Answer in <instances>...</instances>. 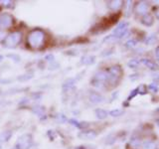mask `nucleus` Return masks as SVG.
Here are the masks:
<instances>
[{
	"label": "nucleus",
	"mask_w": 159,
	"mask_h": 149,
	"mask_svg": "<svg viewBox=\"0 0 159 149\" xmlns=\"http://www.w3.org/2000/svg\"><path fill=\"white\" fill-rule=\"evenodd\" d=\"M27 46L32 50H40L45 46L46 42V33L42 29H33L31 30L26 38Z\"/></svg>",
	"instance_id": "1"
},
{
	"label": "nucleus",
	"mask_w": 159,
	"mask_h": 149,
	"mask_svg": "<svg viewBox=\"0 0 159 149\" xmlns=\"http://www.w3.org/2000/svg\"><path fill=\"white\" fill-rule=\"evenodd\" d=\"M107 84H111V86L113 88L117 86V84L120 79L121 76H122V69L120 66L118 65H114V66H111V68H108V70L107 71Z\"/></svg>",
	"instance_id": "2"
},
{
	"label": "nucleus",
	"mask_w": 159,
	"mask_h": 149,
	"mask_svg": "<svg viewBox=\"0 0 159 149\" xmlns=\"http://www.w3.org/2000/svg\"><path fill=\"white\" fill-rule=\"evenodd\" d=\"M128 26L129 23L128 22H121L119 23L116 28L113 30V33L111 35H109L107 38L103 39V42H107V41H114V40L120 39L123 36H125L127 31H128Z\"/></svg>",
	"instance_id": "3"
},
{
	"label": "nucleus",
	"mask_w": 159,
	"mask_h": 149,
	"mask_svg": "<svg viewBox=\"0 0 159 149\" xmlns=\"http://www.w3.org/2000/svg\"><path fill=\"white\" fill-rule=\"evenodd\" d=\"M21 40H22V33L20 31H13L5 37L3 44L6 48L13 49L18 46L20 42H21Z\"/></svg>",
	"instance_id": "4"
},
{
	"label": "nucleus",
	"mask_w": 159,
	"mask_h": 149,
	"mask_svg": "<svg viewBox=\"0 0 159 149\" xmlns=\"http://www.w3.org/2000/svg\"><path fill=\"white\" fill-rule=\"evenodd\" d=\"M33 145V137L31 134L26 133L20 136L16 143H15L14 149H29Z\"/></svg>",
	"instance_id": "5"
},
{
	"label": "nucleus",
	"mask_w": 159,
	"mask_h": 149,
	"mask_svg": "<svg viewBox=\"0 0 159 149\" xmlns=\"http://www.w3.org/2000/svg\"><path fill=\"white\" fill-rule=\"evenodd\" d=\"M107 73L104 71H99L93 77L91 84L92 86L96 87V88H102L107 83Z\"/></svg>",
	"instance_id": "6"
},
{
	"label": "nucleus",
	"mask_w": 159,
	"mask_h": 149,
	"mask_svg": "<svg viewBox=\"0 0 159 149\" xmlns=\"http://www.w3.org/2000/svg\"><path fill=\"white\" fill-rule=\"evenodd\" d=\"M14 24V17L9 13H0V28L8 29Z\"/></svg>",
	"instance_id": "7"
},
{
	"label": "nucleus",
	"mask_w": 159,
	"mask_h": 149,
	"mask_svg": "<svg viewBox=\"0 0 159 149\" xmlns=\"http://www.w3.org/2000/svg\"><path fill=\"white\" fill-rule=\"evenodd\" d=\"M134 11L137 15H146L149 11V4L146 1H138L134 5Z\"/></svg>",
	"instance_id": "8"
},
{
	"label": "nucleus",
	"mask_w": 159,
	"mask_h": 149,
	"mask_svg": "<svg viewBox=\"0 0 159 149\" xmlns=\"http://www.w3.org/2000/svg\"><path fill=\"white\" fill-rule=\"evenodd\" d=\"M98 136V132L93 129H84L81 132H79L78 137L82 140H93Z\"/></svg>",
	"instance_id": "9"
},
{
	"label": "nucleus",
	"mask_w": 159,
	"mask_h": 149,
	"mask_svg": "<svg viewBox=\"0 0 159 149\" xmlns=\"http://www.w3.org/2000/svg\"><path fill=\"white\" fill-rule=\"evenodd\" d=\"M89 101L93 104H98V103L103 102L104 97L101 93H98L97 92H91V93L89 94Z\"/></svg>",
	"instance_id": "10"
},
{
	"label": "nucleus",
	"mask_w": 159,
	"mask_h": 149,
	"mask_svg": "<svg viewBox=\"0 0 159 149\" xmlns=\"http://www.w3.org/2000/svg\"><path fill=\"white\" fill-rule=\"evenodd\" d=\"M75 84H76V79H67L66 81H65L62 84V89L64 93H67V92H70L71 89L75 88Z\"/></svg>",
	"instance_id": "11"
},
{
	"label": "nucleus",
	"mask_w": 159,
	"mask_h": 149,
	"mask_svg": "<svg viewBox=\"0 0 159 149\" xmlns=\"http://www.w3.org/2000/svg\"><path fill=\"white\" fill-rule=\"evenodd\" d=\"M139 62L142 63V64L144 65V66L147 67L149 70H151V71H158V70H159L158 65H157L156 63H154L153 61H151V60H149V59L143 58V59H141Z\"/></svg>",
	"instance_id": "12"
},
{
	"label": "nucleus",
	"mask_w": 159,
	"mask_h": 149,
	"mask_svg": "<svg viewBox=\"0 0 159 149\" xmlns=\"http://www.w3.org/2000/svg\"><path fill=\"white\" fill-rule=\"evenodd\" d=\"M68 122L70 124H72L73 126L75 127H77L79 129H87L89 127V122H86V121H78L76 120V119H74V118H71V119H68Z\"/></svg>",
	"instance_id": "13"
},
{
	"label": "nucleus",
	"mask_w": 159,
	"mask_h": 149,
	"mask_svg": "<svg viewBox=\"0 0 159 149\" xmlns=\"http://www.w3.org/2000/svg\"><path fill=\"white\" fill-rule=\"evenodd\" d=\"M122 4L123 1H121V0H111V1L107 2V8L109 10H112V11H116L122 6Z\"/></svg>",
	"instance_id": "14"
},
{
	"label": "nucleus",
	"mask_w": 159,
	"mask_h": 149,
	"mask_svg": "<svg viewBox=\"0 0 159 149\" xmlns=\"http://www.w3.org/2000/svg\"><path fill=\"white\" fill-rule=\"evenodd\" d=\"M96 63V57L92 56V55H86L81 58V64L86 65V66H91Z\"/></svg>",
	"instance_id": "15"
},
{
	"label": "nucleus",
	"mask_w": 159,
	"mask_h": 149,
	"mask_svg": "<svg viewBox=\"0 0 159 149\" xmlns=\"http://www.w3.org/2000/svg\"><path fill=\"white\" fill-rule=\"evenodd\" d=\"M45 111H46V108L43 106H40V104H35L32 106V112L35 113L36 115L42 117V116H46L45 115Z\"/></svg>",
	"instance_id": "16"
},
{
	"label": "nucleus",
	"mask_w": 159,
	"mask_h": 149,
	"mask_svg": "<svg viewBox=\"0 0 159 149\" xmlns=\"http://www.w3.org/2000/svg\"><path fill=\"white\" fill-rule=\"evenodd\" d=\"M12 136V131L6 130V131H2L0 132V146H2V144L5 142H8L9 139Z\"/></svg>",
	"instance_id": "17"
},
{
	"label": "nucleus",
	"mask_w": 159,
	"mask_h": 149,
	"mask_svg": "<svg viewBox=\"0 0 159 149\" xmlns=\"http://www.w3.org/2000/svg\"><path fill=\"white\" fill-rule=\"evenodd\" d=\"M141 23L143 25H145V26H147V27H150V26H152L153 23H154V18H153L152 15L146 14V15H144V16L142 17Z\"/></svg>",
	"instance_id": "18"
},
{
	"label": "nucleus",
	"mask_w": 159,
	"mask_h": 149,
	"mask_svg": "<svg viewBox=\"0 0 159 149\" xmlns=\"http://www.w3.org/2000/svg\"><path fill=\"white\" fill-rule=\"evenodd\" d=\"M94 113H96V116L98 119H106L108 116V112L106 109H102V108H97Z\"/></svg>",
	"instance_id": "19"
},
{
	"label": "nucleus",
	"mask_w": 159,
	"mask_h": 149,
	"mask_svg": "<svg viewBox=\"0 0 159 149\" xmlns=\"http://www.w3.org/2000/svg\"><path fill=\"white\" fill-rule=\"evenodd\" d=\"M138 94H140V88H139V87H137L136 88L132 89V91L130 92V93H129V96H128V97L126 99V102H129L131 101V99H133L136 96H138Z\"/></svg>",
	"instance_id": "20"
},
{
	"label": "nucleus",
	"mask_w": 159,
	"mask_h": 149,
	"mask_svg": "<svg viewBox=\"0 0 159 149\" xmlns=\"http://www.w3.org/2000/svg\"><path fill=\"white\" fill-rule=\"evenodd\" d=\"M124 113V109H120V108H116V109H112L108 112V114L112 117H119L121 116Z\"/></svg>",
	"instance_id": "21"
},
{
	"label": "nucleus",
	"mask_w": 159,
	"mask_h": 149,
	"mask_svg": "<svg viewBox=\"0 0 159 149\" xmlns=\"http://www.w3.org/2000/svg\"><path fill=\"white\" fill-rule=\"evenodd\" d=\"M33 78V73H26L24 74H21V76L17 77V81L19 82H27L29 79H31Z\"/></svg>",
	"instance_id": "22"
},
{
	"label": "nucleus",
	"mask_w": 159,
	"mask_h": 149,
	"mask_svg": "<svg viewBox=\"0 0 159 149\" xmlns=\"http://www.w3.org/2000/svg\"><path fill=\"white\" fill-rule=\"evenodd\" d=\"M143 149H157L158 145L154 141H146L142 143Z\"/></svg>",
	"instance_id": "23"
},
{
	"label": "nucleus",
	"mask_w": 159,
	"mask_h": 149,
	"mask_svg": "<svg viewBox=\"0 0 159 149\" xmlns=\"http://www.w3.org/2000/svg\"><path fill=\"white\" fill-rule=\"evenodd\" d=\"M116 141V136L113 135V134H109V135L106 138V144L107 145H112Z\"/></svg>",
	"instance_id": "24"
},
{
	"label": "nucleus",
	"mask_w": 159,
	"mask_h": 149,
	"mask_svg": "<svg viewBox=\"0 0 159 149\" xmlns=\"http://www.w3.org/2000/svg\"><path fill=\"white\" fill-rule=\"evenodd\" d=\"M137 41L136 40H134V39H131V40H128V41L125 43V48L127 49H133V48H135L137 46Z\"/></svg>",
	"instance_id": "25"
},
{
	"label": "nucleus",
	"mask_w": 159,
	"mask_h": 149,
	"mask_svg": "<svg viewBox=\"0 0 159 149\" xmlns=\"http://www.w3.org/2000/svg\"><path fill=\"white\" fill-rule=\"evenodd\" d=\"M139 64H140V62H139L138 60L132 59V60H130V61L127 63V66L130 68V69H136L139 66Z\"/></svg>",
	"instance_id": "26"
},
{
	"label": "nucleus",
	"mask_w": 159,
	"mask_h": 149,
	"mask_svg": "<svg viewBox=\"0 0 159 149\" xmlns=\"http://www.w3.org/2000/svg\"><path fill=\"white\" fill-rule=\"evenodd\" d=\"M0 4H2L1 6L5 7V8H13L14 7V2L12 1H10V0H0Z\"/></svg>",
	"instance_id": "27"
},
{
	"label": "nucleus",
	"mask_w": 159,
	"mask_h": 149,
	"mask_svg": "<svg viewBox=\"0 0 159 149\" xmlns=\"http://www.w3.org/2000/svg\"><path fill=\"white\" fill-rule=\"evenodd\" d=\"M146 88H147V91H150V92H152V93H157V92H158V89H159V88H158V86H157V84H154V83L149 84Z\"/></svg>",
	"instance_id": "28"
},
{
	"label": "nucleus",
	"mask_w": 159,
	"mask_h": 149,
	"mask_svg": "<svg viewBox=\"0 0 159 149\" xmlns=\"http://www.w3.org/2000/svg\"><path fill=\"white\" fill-rule=\"evenodd\" d=\"M6 57L9 58V59H11L12 61H14L15 63H19L20 61H21V58H20V56L17 54H8Z\"/></svg>",
	"instance_id": "29"
},
{
	"label": "nucleus",
	"mask_w": 159,
	"mask_h": 149,
	"mask_svg": "<svg viewBox=\"0 0 159 149\" xmlns=\"http://www.w3.org/2000/svg\"><path fill=\"white\" fill-rule=\"evenodd\" d=\"M55 118H56V120H58L59 122H62V123L68 121L67 117L65 116V114H63V113H58V114H56V116H55Z\"/></svg>",
	"instance_id": "30"
},
{
	"label": "nucleus",
	"mask_w": 159,
	"mask_h": 149,
	"mask_svg": "<svg viewBox=\"0 0 159 149\" xmlns=\"http://www.w3.org/2000/svg\"><path fill=\"white\" fill-rule=\"evenodd\" d=\"M155 41H156V36H155V35H151V36H149L146 39L145 43H146V45H152Z\"/></svg>",
	"instance_id": "31"
},
{
	"label": "nucleus",
	"mask_w": 159,
	"mask_h": 149,
	"mask_svg": "<svg viewBox=\"0 0 159 149\" xmlns=\"http://www.w3.org/2000/svg\"><path fill=\"white\" fill-rule=\"evenodd\" d=\"M45 59H46V61H47L49 64H51V63L55 62V57H54V55H53V54H49V55H47V56L45 57Z\"/></svg>",
	"instance_id": "32"
},
{
	"label": "nucleus",
	"mask_w": 159,
	"mask_h": 149,
	"mask_svg": "<svg viewBox=\"0 0 159 149\" xmlns=\"http://www.w3.org/2000/svg\"><path fill=\"white\" fill-rule=\"evenodd\" d=\"M59 63H57L56 61L51 63V64H49V70H57L59 68Z\"/></svg>",
	"instance_id": "33"
},
{
	"label": "nucleus",
	"mask_w": 159,
	"mask_h": 149,
	"mask_svg": "<svg viewBox=\"0 0 159 149\" xmlns=\"http://www.w3.org/2000/svg\"><path fill=\"white\" fill-rule=\"evenodd\" d=\"M126 4H127V5H126V12H127L126 15H127V16H129V14H130V12H131V11H130V9H131V7H132V5H131V4H132V1H130V0H129V1L126 2Z\"/></svg>",
	"instance_id": "34"
},
{
	"label": "nucleus",
	"mask_w": 159,
	"mask_h": 149,
	"mask_svg": "<svg viewBox=\"0 0 159 149\" xmlns=\"http://www.w3.org/2000/svg\"><path fill=\"white\" fill-rule=\"evenodd\" d=\"M32 97L34 98V99H40V98H41L42 97V93H33L32 94Z\"/></svg>",
	"instance_id": "35"
},
{
	"label": "nucleus",
	"mask_w": 159,
	"mask_h": 149,
	"mask_svg": "<svg viewBox=\"0 0 159 149\" xmlns=\"http://www.w3.org/2000/svg\"><path fill=\"white\" fill-rule=\"evenodd\" d=\"M155 58L159 63V46L155 49Z\"/></svg>",
	"instance_id": "36"
},
{
	"label": "nucleus",
	"mask_w": 159,
	"mask_h": 149,
	"mask_svg": "<svg viewBox=\"0 0 159 149\" xmlns=\"http://www.w3.org/2000/svg\"><path fill=\"white\" fill-rule=\"evenodd\" d=\"M11 83V79H0V84H9Z\"/></svg>",
	"instance_id": "37"
},
{
	"label": "nucleus",
	"mask_w": 159,
	"mask_h": 149,
	"mask_svg": "<svg viewBox=\"0 0 159 149\" xmlns=\"http://www.w3.org/2000/svg\"><path fill=\"white\" fill-rule=\"evenodd\" d=\"M155 17L159 20V8L156 10V11H155Z\"/></svg>",
	"instance_id": "38"
},
{
	"label": "nucleus",
	"mask_w": 159,
	"mask_h": 149,
	"mask_svg": "<svg viewBox=\"0 0 159 149\" xmlns=\"http://www.w3.org/2000/svg\"><path fill=\"white\" fill-rule=\"evenodd\" d=\"M75 149H87V147L86 146H77Z\"/></svg>",
	"instance_id": "39"
},
{
	"label": "nucleus",
	"mask_w": 159,
	"mask_h": 149,
	"mask_svg": "<svg viewBox=\"0 0 159 149\" xmlns=\"http://www.w3.org/2000/svg\"><path fill=\"white\" fill-rule=\"evenodd\" d=\"M154 82L157 83V84H159V76L156 77V78H154Z\"/></svg>",
	"instance_id": "40"
},
{
	"label": "nucleus",
	"mask_w": 159,
	"mask_h": 149,
	"mask_svg": "<svg viewBox=\"0 0 159 149\" xmlns=\"http://www.w3.org/2000/svg\"><path fill=\"white\" fill-rule=\"evenodd\" d=\"M1 61H3V56H2V55H0V62H1Z\"/></svg>",
	"instance_id": "41"
},
{
	"label": "nucleus",
	"mask_w": 159,
	"mask_h": 149,
	"mask_svg": "<svg viewBox=\"0 0 159 149\" xmlns=\"http://www.w3.org/2000/svg\"><path fill=\"white\" fill-rule=\"evenodd\" d=\"M156 112H158V113H159V107H157V108H156Z\"/></svg>",
	"instance_id": "42"
},
{
	"label": "nucleus",
	"mask_w": 159,
	"mask_h": 149,
	"mask_svg": "<svg viewBox=\"0 0 159 149\" xmlns=\"http://www.w3.org/2000/svg\"><path fill=\"white\" fill-rule=\"evenodd\" d=\"M157 126L159 127V120H157Z\"/></svg>",
	"instance_id": "43"
},
{
	"label": "nucleus",
	"mask_w": 159,
	"mask_h": 149,
	"mask_svg": "<svg viewBox=\"0 0 159 149\" xmlns=\"http://www.w3.org/2000/svg\"><path fill=\"white\" fill-rule=\"evenodd\" d=\"M0 149H2V146H0Z\"/></svg>",
	"instance_id": "44"
},
{
	"label": "nucleus",
	"mask_w": 159,
	"mask_h": 149,
	"mask_svg": "<svg viewBox=\"0 0 159 149\" xmlns=\"http://www.w3.org/2000/svg\"><path fill=\"white\" fill-rule=\"evenodd\" d=\"M13 149H14V148H13Z\"/></svg>",
	"instance_id": "45"
}]
</instances>
